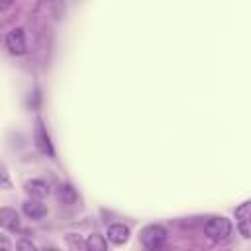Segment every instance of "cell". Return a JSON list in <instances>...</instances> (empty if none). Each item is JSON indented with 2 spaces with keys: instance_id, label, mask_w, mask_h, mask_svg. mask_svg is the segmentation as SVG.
<instances>
[{
  "instance_id": "3957f363",
  "label": "cell",
  "mask_w": 251,
  "mask_h": 251,
  "mask_svg": "<svg viewBox=\"0 0 251 251\" xmlns=\"http://www.w3.org/2000/svg\"><path fill=\"white\" fill-rule=\"evenodd\" d=\"M6 47L12 55H24L27 51V43H25V31L22 27L12 29L6 35Z\"/></svg>"
},
{
  "instance_id": "277c9868",
  "label": "cell",
  "mask_w": 251,
  "mask_h": 251,
  "mask_svg": "<svg viewBox=\"0 0 251 251\" xmlns=\"http://www.w3.org/2000/svg\"><path fill=\"white\" fill-rule=\"evenodd\" d=\"M35 143H37V147H39V151H41L43 155H47L49 159L55 157V149H53V145H51L49 133H47V129H45L41 118L35 120Z\"/></svg>"
},
{
  "instance_id": "5b68a950",
  "label": "cell",
  "mask_w": 251,
  "mask_h": 251,
  "mask_svg": "<svg viewBox=\"0 0 251 251\" xmlns=\"http://www.w3.org/2000/svg\"><path fill=\"white\" fill-rule=\"evenodd\" d=\"M235 218H237V227H239V233L249 239L251 237V227H249V220H251V202L245 200L243 204H239L235 208Z\"/></svg>"
},
{
  "instance_id": "30bf717a",
  "label": "cell",
  "mask_w": 251,
  "mask_h": 251,
  "mask_svg": "<svg viewBox=\"0 0 251 251\" xmlns=\"http://www.w3.org/2000/svg\"><path fill=\"white\" fill-rule=\"evenodd\" d=\"M57 198H59L61 204L73 206V204L78 200V194H76V190L73 188V184L63 182V184H59V188H57Z\"/></svg>"
},
{
  "instance_id": "8992f818",
  "label": "cell",
  "mask_w": 251,
  "mask_h": 251,
  "mask_svg": "<svg viewBox=\"0 0 251 251\" xmlns=\"http://www.w3.org/2000/svg\"><path fill=\"white\" fill-rule=\"evenodd\" d=\"M24 214L29 218V220H41L43 216H47V206L37 200V198H31V200H25L24 206H22Z\"/></svg>"
},
{
  "instance_id": "ba28073f",
  "label": "cell",
  "mask_w": 251,
  "mask_h": 251,
  "mask_svg": "<svg viewBox=\"0 0 251 251\" xmlns=\"http://www.w3.org/2000/svg\"><path fill=\"white\" fill-rule=\"evenodd\" d=\"M25 192H27L31 198L41 200V198H45V196H47L51 190H49V184H47L45 180L33 178V180H27V182H25Z\"/></svg>"
},
{
  "instance_id": "7a4b0ae2",
  "label": "cell",
  "mask_w": 251,
  "mask_h": 251,
  "mask_svg": "<svg viewBox=\"0 0 251 251\" xmlns=\"http://www.w3.org/2000/svg\"><path fill=\"white\" fill-rule=\"evenodd\" d=\"M204 231L210 239H226L229 233H231V224L227 218L224 216H214V218H208L206 224H204Z\"/></svg>"
},
{
  "instance_id": "9c48e42d",
  "label": "cell",
  "mask_w": 251,
  "mask_h": 251,
  "mask_svg": "<svg viewBox=\"0 0 251 251\" xmlns=\"http://www.w3.org/2000/svg\"><path fill=\"white\" fill-rule=\"evenodd\" d=\"M0 226L6 229H20V216L14 208H0Z\"/></svg>"
},
{
  "instance_id": "9a60e30c",
  "label": "cell",
  "mask_w": 251,
  "mask_h": 251,
  "mask_svg": "<svg viewBox=\"0 0 251 251\" xmlns=\"http://www.w3.org/2000/svg\"><path fill=\"white\" fill-rule=\"evenodd\" d=\"M14 4V0H0V10H6V8H10Z\"/></svg>"
},
{
  "instance_id": "6da1fadb",
  "label": "cell",
  "mask_w": 251,
  "mask_h": 251,
  "mask_svg": "<svg viewBox=\"0 0 251 251\" xmlns=\"http://www.w3.org/2000/svg\"><path fill=\"white\" fill-rule=\"evenodd\" d=\"M139 241H141V245L145 249H159L167 241V229L163 226H159V224L145 226L139 231Z\"/></svg>"
},
{
  "instance_id": "7c38bea8",
  "label": "cell",
  "mask_w": 251,
  "mask_h": 251,
  "mask_svg": "<svg viewBox=\"0 0 251 251\" xmlns=\"http://www.w3.org/2000/svg\"><path fill=\"white\" fill-rule=\"evenodd\" d=\"M0 188H4V190L12 188V180H10V175H8V169L4 163H0Z\"/></svg>"
},
{
  "instance_id": "5bb4252c",
  "label": "cell",
  "mask_w": 251,
  "mask_h": 251,
  "mask_svg": "<svg viewBox=\"0 0 251 251\" xmlns=\"http://www.w3.org/2000/svg\"><path fill=\"white\" fill-rule=\"evenodd\" d=\"M10 247H12L10 239H8L6 235H2V233H0V251H8Z\"/></svg>"
},
{
  "instance_id": "8fae6325",
  "label": "cell",
  "mask_w": 251,
  "mask_h": 251,
  "mask_svg": "<svg viewBox=\"0 0 251 251\" xmlns=\"http://www.w3.org/2000/svg\"><path fill=\"white\" fill-rule=\"evenodd\" d=\"M86 249H90V251H106V249H108V241H106L102 235L92 233V235H88V239H86Z\"/></svg>"
},
{
  "instance_id": "52a82bcc",
  "label": "cell",
  "mask_w": 251,
  "mask_h": 251,
  "mask_svg": "<svg viewBox=\"0 0 251 251\" xmlns=\"http://www.w3.org/2000/svg\"><path fill=\"white\" fill-rule=\"evenodd\" d=\"M108 241L114 243V245H124L127 239H129V227L124 226V224H112L108 227V233H106Z\"/></svg>"
},
{
  "instance_id": "4fadbf2b",
  "label": "cell",
  "mask_w": 251,
  "mask_h": 251,
  "mask_svg": "<svg viewBox=\"0 0 251 251\" xmlns=\"http://www.w3.org/2000/svg\"><path fill=\"white\" fill-rule=\"evenodd\" d=\"M16 247H18V249H27V251H33V249H35V245H33L29 239H20V241L16 243Z\"/></svg>"
}]
</instances>
